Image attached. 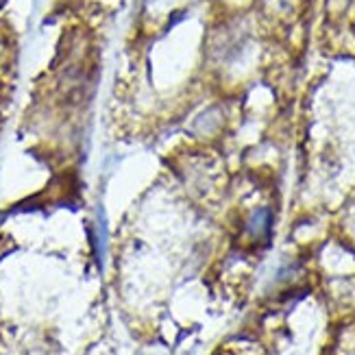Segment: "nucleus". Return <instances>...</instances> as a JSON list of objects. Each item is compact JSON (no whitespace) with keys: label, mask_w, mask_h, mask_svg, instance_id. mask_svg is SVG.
Returning a JSON list of instances; mask_svg holds the SVG:
<instances>
[{"label":"nucleus","mask_w":355,"mask_h":355,"mask_svg":"<svg viewBox=\"0 0 355 355\" xmlns=\"http://www.w3.org/2000/svg\"><path fill=\"white\" fill-rule=\"evenodd\" d=\"M107 236H110V231H107V220H105V214L103 209L96 214V225H94V244H96V257L103 264L105 259V253H107Z\"/></svg>","instance_id":"f03ea898"},{"label":"nucleus","mask_w":355,"mask_h":355,"mask_svg":"<svg viewBox=\"0 0 355 355\" xmlns=\"http://www.w3.org/2000/svg\"><path fill=\"white\" fill-rule=\"evenodd\" d=\"M270 225H272L270 209L261 207V209H257V211L251 216V220H249V231H251V236H255V238H268V234H270Z\"/></svg>","instance_id":"f257e3e1"}]
</instances>
